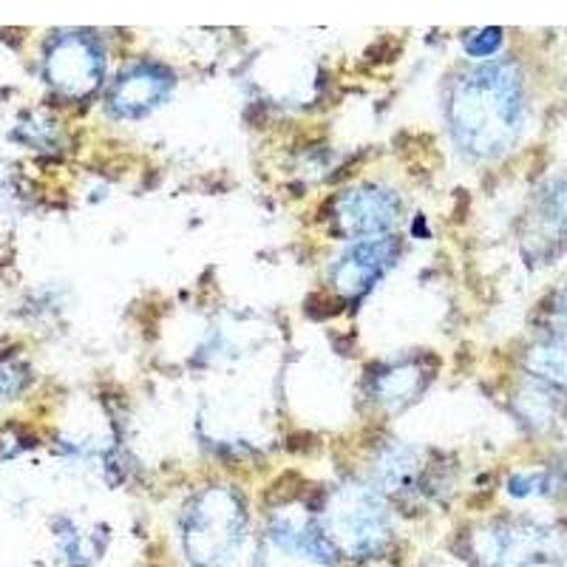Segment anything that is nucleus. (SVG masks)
<instances>
[{"label":"nucleus","mask_w":567,"mask_h":567,"mask_svg":"<svg viewBox=\"0 0 567 567\" xmlns=\"http://www.w3.org/2000/svg\"><path fill=\"white\" fill-rule=\"evenodd\" d=\"M508 491L516 499L545 494V491H548V477H545V474H516V477L508 480Z\"/></svg>","instance_id":"1a4fd4ad"},{"label":"nucleus","mask_w":567,"mask_h":567,"mask_svg":"<svg viewBox=\"0 0 567 567\" xmlns=\"http://www.w3.org/2000/svg\"><path fill=\"white\" fill-rule=\"evenodd\" d=\"M554 216L567 219V185H561L554 196Z\"/></svg>","instance_id":"f8f14e48"},{"label":"nucleus","mask_w":567,"mask_h":567,"mask_svg":"<svg viewBox=\"0 0 567 567\" xmlns=\"http://www.w3.org/2000/svg\"><path fill=\"white\" fill-rule=\"evenodd\" d=\"M556 536L548 525L496 523L477 536L483 567H548Z\"/></svg>","instance_id":"7ed1b4c3"},{"label":"nucleus","mask_w":567,"mask_h":567,"mask_svg":"<svg viewBox=\"0 0 567 567\" xmlns=\"http://www.w3.org/2000/svg\"><path fill=\"white\" fill-rule=\"evenodd\" d=\"M258 567H329V548L310 525L284 519L267 530L258 548Z\"/></svg>","instance_id":"20e7f679"},{"label":"nucleus","mask_w":567,"mask_h":567,"mask_svg":"<svg viewBox=\"0 0 567 567\" xmlns=\"http://www.w3.org/2000/svg\"><path fill=\"white\" fill-rule=\"evenodd\" d=\"M503 43V32L499 29H483V32H474L468 40V52L471 54H488L494 49H499Z\"/></svg>","instance_id":"9b49d317"},{"label":"nucleus","mask_w":567,"mask_h":567,"mask_svg":"<svg viewBox=\"0 0 567 567\" xmlns=\"http://www.w3.org/2000/svg\"><path fill=\"white\" fill-rule=\"evenodd\" d=\"M162 94H165V78H159L156 71H134L128 80L123 78L114 100L123 111H145L151 109Z\"/></svg>","instance_id":"0eeeda50"},{"label":"nucleus","mask_w":567,"mask_h":567,"mask_svg":"<svg viewBox=\"0 0 567 567\" xmlns=\"http://www.w3.org/2000/svg\"><path fill=\"white\" fill-rule=\"evenodd\" d=\"M245 511L227 491H207L185 516V550L199 567H221L241 548Z\"/></svg>","instance_id":"f257e3e1"},{"label":"nucleus","mask_w":567,"mask_h":567,"mask_svg":"<svg viewBox=\"0 0 567 567\" xmlns=\"http://www.w3.org/2000/svg\"><path fill=\"white\" fill-rule=\"evenodd\" d=\"M559 567H567V554H565V559H561V565Z\"/></svg>","instance_id":"ddd939ff"},{"label":"nucleus","mask_w":567,"mask_h":567,"mask_svg":"<svg viewBox=\"0 0 567 567\" xmlns=\"http://www.w3.org/2000/svg\"><path fill=\"white\" fill-rule=\"evenodd\" d=\"M327 539L349 556H369L386 545L389 516L383 503L367 488H343L327 505Z\"/></svg>","instance_id":"f03ea898"},{"label":"nucleus","mask_w":567,"mask_h":567,"mask_svg":"<svg viewBox=\"0 0 567 567\" xmlns=\"http://www.w3.org/2000/svg\"><path fill=\"white\" fill-rule=\"evenodd\" d=\"M386 261V247L372 245V247H358V250L349 252L338 265V281H341L343 290H363L378 270Z\"/></svg>","instance_id":"423d86ee"},{"label":"nucleus","mask_w":567,"mask_h":567,"mask_svg":"<svg viewBox=\"0 0 567 567\" xmlns=\"http://www.w3.org/2000/svg\"><path fill=\"white\" fill-rule=\"evenodd\" d=\"M23 369L18 367V363H3L0 367V400L3 398H12V394H18L20 389H23Z\"/></svg>","instance_id":"9d476101"},{"label":"nucleus","mask_w":567,"mask_h":567,"mask_svg":"<svg viewBox=\"0 0 567 567\" xmlns=\"http://www.w3.org/2000/svg\"><path fill=\"white\" fill-rule=\"evenodd\" d=\"M45 71L54 89L63 94H89L100 80V54L80 34H63L49 49Z\"/></svg>","instance_id":"39448f33"},{"label":"nucleus","mask_w":567,"mask_h":567,"mask_svg":"<svg viewBox=\"0 0 567 567\" xmlns=\"http://www.w3.org/2000/svg\"><path fill=\"white\" fill-rule=\"evenodd\" d=\"M530 369L542 378H548L559 389L567 392V347L565 343H548V347H536L530 354Z\"/></svg>","instance_id":"6e6552de"}]
</instances>
